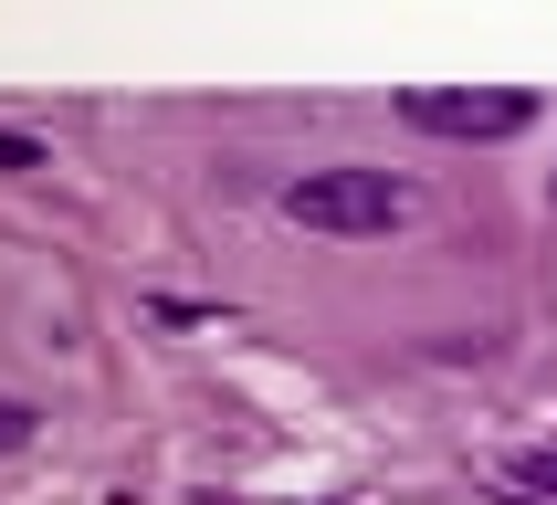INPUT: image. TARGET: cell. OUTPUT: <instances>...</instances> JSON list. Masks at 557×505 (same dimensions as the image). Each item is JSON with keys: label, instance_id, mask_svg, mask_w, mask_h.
Listing matches in <instances>:
<instances>
[{"label": "cell", "instance_id": "3", "mask_svg": "<svg viewBox=\"0 0 557 505\" xmlns=\"http://www.w3.org/2000/svg\"><path fill=\"white\" fill-rule=\"evenodd\" d=\"M32 432H42V410H32V401H11V390H0V453H22Z\"/></svg>", "mask_w": 557, "mask_h": 505}, {"label": "cell", "instance_id": "4", "mask_svg": "<svg viewBox=\"0 0 557 505\" xmlns=\"http://www.w3.org/2000/svg\"><path fill=\"white\" fill-rule=\"evenodd\" d=\"M527 484H536V495H557V453H536V464H527Z\"/></svg>", "mask_w": 557, "mask_h": 505}, {"label": "cell", "instance_id": "2", "mask_svg": "<svg viewBox=\"0 0 557 505\" xmlns=\"http://www.w3.org/2000/svg\"><path fill=\"white\" fill-rule=\"evenodd\" d=\"M400 116L421 126V137H473V148H484V137H516V126H536V95H505V85H410L400 95Z\"/></svg>", "mask_w": 557, "mask_h": 505}, {"label": "cell", "instance_id": "1", "mask_svg": "<svg viewBox=\"0 0 557 505\" xmlns=\"http://www.w3.org/2000/svg\"><path fill=\"white\" fill-rule=\"evenodd\" d=\"M410 211H421V189H410L400 169H358V158H337V169H306V180H284V221H306V232H337V243L400 232Z\"/></svg>", "mask_w": 557, "mask_h": 505}]
</instances>
